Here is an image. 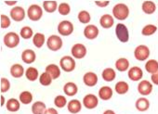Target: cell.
<instances>
[{
    "instance_id": "obj_41",
    "label": "cell",
    "mask_w": 158,
    "mask_h": 114,
    "mask_svg": "<svg viewBox=\"0 0 158 114\" xmlns=\"http://www.w3.org/2000/svg\"><path fill=\"white\" fill-rule=\"evenodd\" d=\"M0 84H1V92L2 93L8 92L10 88V83L7 78L2 77L1 80H0Z\"/></svg>"
},
{
    "instance_id": "obj_7",
    "label": "cell",
    "mask_w": 158,
    "mask_h": 114,
    "mask_svg": "<svg viewBox=\"0 0 158 114\" xmlns=\"http://www.w3.org/2000/svg\"><path fill=\"white\" fill-rule=\"evenodd\" d=\"M47 46L51 51H58L62 47V40L58 35H50L47 41Z\"/></svg>"
},
{
    "instance_id": "obj_24",
    "label": "cell",
    "mask_w": 158,
    "mask_h": 114,
    "mask_svg": "<svg viewBox=\"0 0 158 114\" xmlns=\"http://www.w3.org/2000/svg\"><path fill=\"white\" fill-rule=\"evenodd\" d=\"M142 11L146 14H152L156 10V5L152 1H144L141 6Z\"/></svg>"
},
{
    "instance_id": "obj_8",
    "label": "cell",
    "mask_w": 158,
    "mask_h": 114,
    "mask_svg": "<svg viewBox=\"0 0 158 114\" xmlns=\"http://www.w3.org/2000/svg\"><path fill=\"white\" fill-rule=\"evenodd\" d=\"M58 32L63 36H68L73 32V25L69 21H62L58 25Z\"/></svg>"
},
{
    "instance_id": "obj_33",
    "label": "cell",
    "mask_w": 158,
    "mask_h": 114,
    "mask_svg": "<svg viewBox=\"0 0 158 114\" xmlns=\"http://www.w3.org/2000/svg\"><path fill=\"white\" fill-rule=\"evenodd\" d=\"M33 43H34V45H35L37 48L42 47V46H43L44 43H45V35H44L43 34H41V33H36V34L34 35Z\"/></svg>"
},
{
    "instance_id": "obj_35",
    "label": "cell",
    "mask_w": 158,
    "mask_h": 114,
    "mask_svg": "<svg viewBox=\"0 0 158 114\" xmlns=\"http://www.w3.org/2000/svg\"><path fill=\"white\" fill-rule=\"evenodd\" d=\"M156 31H157V28H156L155 25H153V24H148V25H146V26H144L142 28L141 34H142V35L150 36V35H152Z\"/></svg>"
},
{
    "instance_id": "obj_13",
    "label": "cell",
    "mask_w": 158,
    "mask_h": 114,
    "mask_svg": "<svg viewBox=\"0 0 158 114\" xmlns=\"http://www.w3.org/2000/svg\"><path fill=\"white\" fill-rule=\"evenodd\" d=\"M98 35H99V29L93 24H89L84 29V35L88 39L90 40L95 39L98 36Z\"/></svg>"
},
{
    "instance_id": "obj_18",
    "label": "cell",
    "mask_w": 158,
    "mask_h": 114,
    "mask_svg": "<svg viewBox=\"0 0 158 114\" xmlns=\"http://www.w3.org/2000/svg\"><path fill=\"white\" fill-rule=\"evenodd\" d=\"M67 108H68V110H69L71 113H73V114L78 113L79 111L81 110V108H82L81 102L79 101V100H77V99H72V100L68 103Z\"/></svg>"
},
{
    "instance_id": "obj_16",
    "label": "cell",
    "mask_w": 158,
    "mask_h": 114,
    "mask_svg": "<svg viewBox=\"0 0 158 114\" xmlns=\"http://www.w3.org/2000/svg\"><path fill=\"white\" fill-rule=\"evenodd\" d=\"M83 81H84V83H85L86 85L91 87V86H94V85L97 84V83H98V76H97L96 73L89 71V72H87L84 75Z\"/></svg>"
},
{
    "instance_id": "obj_1",
    "label": "cell",
    "mask_w": 158,
    "mask_h": 114,
    "mask_svg": "<svg viewBox=\"0 0 158 114\" xmlns=\"http://www.w3.org/2000/svg\"><path fill=\"white\" fill-rule=\"evenodd\" d=\"M113 15L114 18H116L119 21L126 20L129 15V9L128 7L124 3H118L116 4L113 9Z\"/></svg>"
},
{
    "instance_id": "obj_47",
    "label": "cell",
    "mask_w": 158,
    "mask_h": 114,
    "mask_svg": "<svg viewBox=\"0 0 158 114\" xmlns=\"http://www.w3.org/2000/svg\"><path fill=\"white\" fill-rule=\"evenodd\" d=\"M103 114H115V112L113 111V110H111V109H107V110H105L103 112Z\"/></svg>"
},
{
    "instance_id": "obj_25",
    "label": "cell",
    "mask_w": 158,
    "mask_h": 114,
    "mask_svg": "<svg viewBox=\"0 0 158 114\" xmlns=\"http://www.w3.org/2000/svg\"><path fill=\"white\" fill-rule=\"evenodd\" d=\"M7 109L10 112H16L20 109V101L16 98H10L7 101Z\"/></svg>"
},
{
    "instance_id": "obj_42",
    "label": "cell",
    "mask_w": 158,
    "mask_h": 114,
    "mask_svg": "<svg viewBox=\"0 0 158 114\" xmlns=\"http://www.w3.org/2000/svg\"><path fill=\"white\" fill-rule=\"evenodd\" d=\"M0 22H1V28L3 29H6V28H9L10 25V20L8 16L2 14L0 16Z\"/></svg>"
},
{
    "instance_id": "obj_29",
    "label": "cell",
    "mask_w": 158,
    "mask_h": 114,
    "mask_svg": "<svg viewBox=\"0 0 158 114\" xmlns=\"http://www.w3.org/2000/svg\"><path fill=\"white\" fill-rule=\"evenodd\" d=\"M115 68L119 71H126L129 68V61L125 58L118 59L115 62Z\"/></svg>"
},
{
    "instance_id": "obj_26",
    "label": "cell",
    "mask_w": 158,
    "mask_h": 114,
    "mask_svg": "<svg viewBox=\"0 0 158 114\" xmlns=\"http://www.w3.org/2000/svg\"><path fill=\"white\" fill-rule=\"evenodd\" d=\"M145 70L147 72L153 74L158 71V61L155 59H150L145 63Z\"/></svg>"
},
{
    "instance_id": "obj_31",
    "label": "cell",
    "mask_w": 158,
    "mask_h": 114,
    "mask_svg": "<svg viewBox=\"0 0 158 114\" xmlns=\"http://www.w3.org/2000/svg\"><path fill=\"white\" fill-rule=\"evenodd\" d=\"M114 89H115V91H116L117 94H119V95H124V94H126V93L128 91L129 85H128L127 83H126V82H124V81H121V82H118V83L115 84Z\"/></svg>"
},
{
    "instance_id": "obj_45",
    "label": "cell",
    "mask_w": 158,
    "mask_h": 114,
    "mask_svg": "<svg viewBox=\"0 0 158 114\" xmlns=\"http://www.w3.org/2000/svg\"><path fill=\"white\" fill-rule=\"evenodd\" d=\"M45 114H59V113H58V111H57L55 108H48V109L46 110Z\"/></svg>"
},
{
    "instance_id": "obj_34",
    "label": "cell",
    "mask_w": 158,
    "mask_h": 114,
    "mask_svg": "<svg viewBox=\"0 0 158 114\" xmlns=\"http://www.w3.org/2000/svg\"><path fill=\"white\" fill-rule=\"evenodd\" d=\"M20 101L23 103V104H30L33 100V95L31 92L29 91H23L20 94Z\"/></svg>"
},
{
    "instance_id": "obj_22",
    "label": "cell",
    "mask_w": 158,
    "mask_h": 114,
    "mask_svg": "<svg viewBox=\"0 0 158 114\" xmlns=\"http://www.w3.org/2000/svg\"><path fill=\"white\" fill-rule=\"evenodd\" d=\"M135 106H136V108H137L139 111L143 112V111H146V110L149 108V107H150V102H149V100H148L147 98H145V97H140V98H139V99L136 101Z\"/></svg>"
},
{
    "instance_id": "obj_20",
    "label": "cell",
    "mask_w": 158,
    "mask_h": 114,
    "mask_svg": "<svg viewBox=\"0 0 158 114\" xmlns=\"http://www.w3.org/2000/svg\"><path fill=\"white\" fill-rule=\"evenodd\" d=\"M77 91H78V88L74 83L69 82V83H66L63 86V92L65 93L66 96H73L76 95Z\"/></svg>"
},
{
    "instance_id": "obj_27",
    "label": "cell",
    "mask_w": 158,
    "mask_h": 114,
    "mask_svg": "<svg viewBox=\"0 0 158 114\" xmlns=\"http://www.w3.org/2000/svg\"><path fill=\"white\" fill-rule=\"evenodd\" d=\"M24 73V69L21 64H14L10 68V74L14 78H20L23 75Z\"/></svg>"
},
{
    "instance_id": "obj_39",
    "label": "cell",
    "mask_w": 158,
    "mask_h": 114,
    "mask_svg": "<svg viewBox=\"0 0 158 114\" xmlns=\"http://www.w3.org/2000/svg\"><path fill=\"white\" fill-rule=\"evenodd\" d=\"M20 35L23 39H29L33 36V30L29 26H24L21 29Z\"/></svg>"
},
{
    "instance_id": "obj_15",
    "label": "cell",
    "mask_w": 158,
    "mask_h": 114,
    "mask_svg": "<svg viewBox=\"0 0 158 114\" xmlns=\"http://www.w3.org/2000/svg\"><path fill=\"white\" fill-rule=\"evenodd\" d=\"M35 59H36V55H35V51L32 49H25L22 53V59L26 64L33 63L35 60Z\"/></svg>"
},
{
    "instance_id": "obj_14",
    "label": "cell",
    "mask_w": 158,
    "mask_h": 114,
    "mask_svg": "<svg viewBox=\"0 0 158 114\" xmlns=\"http://www.w3.org/2000/svg\"><path fill=\"white\" fill-rule=\"evenodd\" d=\"M142 76H143V71L138 66L132 67L128 71V77L131 81H134V82L139 81L142 78Z\"/></svg>"
},
{
    "instance_id": "obj_11",
    "label": "cell",
    "mask_w": 158,
    "mask_h": 114,
    "mask_svg": "<svg viewBox=\"0 0 158 114\" xmlns=\"http://www.w3.org/2000/svg\"><path fill=\"white\" fill-rule=\"evenodd\" d=\"M138 91L142 96H148L152 91V84L149 81L143 80L140 83H139V84H138Z\"/></svg>"
},
{
    "instance_id": "obj_46",
    "label": "cell",
    "mask_w": 158,
    "mask_h": 114,
    "mask_svg": "<svg viewBox=\"0 0 158 114\" xmlns=\"http://www.w3.org/2000/svg\"><path fill=\"white\" fill-rule=\"evenodd\" d=\"M5 3L7 5H9V6H14L17 3V1H15V0H14V1H13V0H6Z\"/></svg>"
},
{
    "instance_id": "obj_4",
    "label": "cell",
    "mask_w": 158,
    "mask_h": 114,
    "mask_svg": "<svg viewBox=\"0 0 158 114\" xmlns=\"http://www.w3.org/2000/svg\"><path fill=\"white\" fill-rule=\"evenodd\" d=\"M27 15L31 21H34V22L39 21L43 16V10L38 5H35V4L31 5L27 10Z\"/></svg>"
},
{
    "instance_id": "obj_5",
    "label": "cell",
    "mask_w": 158,
    "mask_h": 114,
    "mask_svg": "<svg viewBox=\"0 0 158 114\" xmlns=\"http://www.w3.org/2000/svg\"><path fill=\"white\" fill-rule=\"evenodd\" d=\"M149 56H150V49L147 46L140 45L135 48L134 57L137 60H139V61L146 60V59H148Z\"/></svg>"
},
{
    "instance_id": "obj_37",
    "label": "cell",
    "mask_w": 158,
    "mask_h": 114,
    "mask_svg": "<svg viewBox=\"0 0 158 114\" xmlns=\"http://www.w3.org/2000/svg\"><path fill=\"white\" fill-rule=\"evenodd\" d=\"M90 14L87 10H82L78 13V20L81 23L87 24L90 22Z\"/></svg>"
},
{
    "instance_id": "obj_12",
    "label": "cell",
    "mask_w": 158,
    "mask_h": 114,
    "mask_svg": "<svg viewBox=\"0 0 158 114\" xmlns=\"http://www.w3.org/2000/svg\"><path fill=\"white\" fill-rule=\"evenodd\" d=\"M11 19L15 22H22L25 17V10L22 7H14L10 10Z\"/></svg>"
},
{
    "instance_id": "obj_36",
    "label": "cell",
    "mask_w": 158,
    "mask_h": 114,
    "mask_svg": "<svg viewBox=\"0 0 158 114\" xmlns=\"http://www.w3.org/2000/svg\"><path fill=\"white\" fill-rule=\"evenodd\" d=\"M52 80H53L52 77H51L48 73H47L46 71L43 72V73L40 75V77H39V82H40V83H41L42 85H44V86H48V85L51 84Z\"/></svg>"
},
{
    "instance_id": "obj_40",
    "label": "cell",
    "mask_w": 158,
    "mask_h": 114,
    "mask_svg": "<svg viewBox=\"0 0 158 114\" xmlns=\"http://www.w3.org/2000/svg\"><path fill=\"white\" fill-rule=\"evenodd\" d=\"M67 103L66 97H64L63 96H57L54 99V104L56 107L58 108H63Z\"/></svg>"
},
{
    "instance_id": "obj_44",
    "label": "cell",
    "mask_w": 158,
    "mask_h": 114,
    "mask_svg": "<svg viewBox=\"0 0 158 114\" xmlns=\"http://www.w3.org/2000/svg\"><path fill=\"white\" fill-rule=\"evenodd\" d=\"M151 79H152V82L154 84L158 85V71H157L156 73H153V74H152V76H151Z\"/></svg>"
},
{
    "instance_id": "obj_10",
    "label": "cell",
    "mask_w": 158,
    "mask_h": 114,
    "mask_svg": "<svg viewBox=\"0 0 158 114\" xmlns=\"http://www.w3.org/2000/svg\"><path fill=\"white\" fill-rule=\"evenodd\" d=\"M98 103H99L98 97L93 94L86 95L85 97L83 98V105L89 109L95 108L98 106Z\"/></svg>"
},
{
    "instance_id": "obj_30",
    "label": "cell",
    "mask_w": 158,
    "mask_h": 114,
    "mask_svg": "<svg viewBox=\"0 0 158 114\" xmlns=\"http://www.w3.org/2000/svg\"><path fill=\"white\" fill-rule=\"evenodd\" d=\"M43 7H44V10L47 12L52 13L58 9V4H57L56 1H53V0H47V1H44Z\"/></svg>"
},
{
    "instance_id": "obj_23",
    "label": "cell",
    "mask_w": 158,
    "mask_h": 114,
    "mask_svg": "<svg viewBox=\"0 0 158 114\" xmlns=\"http://www.w3.org/2000/svg\"><path fill=\"white\" fill-rule=\"evenodd\" d=\"M99 96L102 100H109L113 96V89L110 86H102L99 90Z\"/></svg>"
},
{
    "instance_id": "obj_48",
    "label": "cell",
    "mask_w": 158,
    "mask_h": 114,
    "mask_svg": "<svg viewBox=\"0 0 158 114\" xmlns=\"http://www.w3.org/2000/svg\"><path fill=\"white\" fill-rule=\"evenodd\" d=\"M0 97H1V107H2V106H4V103H5V97L3 96H1Z\"/></svg>"
},
{
    "instance_id": "obj_6",
    "label": "cell",
    "mask_w": 158,
    "mask_h": 114,
    "mask_svg": "<svg viewBox=\"0 0 158 114\" xmlns=\"http://www.w3.org/2000/svg\"><path fill=\"white\" fill-rule=\"evenodd\" d=\"M19 43H20V36L16 33L10 32L4 36V44L6 47L10 48L16 47L19 45Z\"/></svg>"
},
{
    "instance_id": "obj_43",
    "label": "cell",
    "mask_w": 158,
    "mask_h": 114,
    "mask_svg": "<svg viewBox=\"0 0 158 114\" xmlns=\"http://www.w3.org/2000/svg\"><path fill=\"white\" fill-rule=\"evenodd\" d=\"M109 1L108 0H105V1H101V0H99V1H95V4L98 6V7H101V8H104V7H107L109 5Z\"/></svg>"
},
{
    "instance_id": "obj_9",
    "label": "cell",
    "mask_w": 158,
    "mask_h": 114,
    "mask_svg": "<svg viewBox=\"0 0 158 114\" xmlns=\"http://www.w3.org/2000/svg\"><path fill=\"white\" fill-rule=\"evenodd\" d=\"M71 53L75 59H83L87 55V47L83 44H75L72 47Z\"/></svg>"
},
{
    "instance_id": "obj_32",
    "label": "cell",
    "mask_w": 158,
    "mask_h": 114,
    "mask_svg": "<svg viewBox=\"0 0 158 114\" xmlns=\"http://www.w3.org/2000/svg\"><path fill=\"white\" fill-rule=\"evenodd\" d=\"M25 76L29 81H35L38 78V71L35 67H30L25 71Z\"/></svg>"
},
{
    "instance_id": "obj_21",
    "label": "cell",
    "mask_w": 158,
    "mask_h": 114,
    "mask_svg": "<svg viewBox=\"0 0 158 114\" xmlns=\"http://www.w3.org/2000/svg\"><path fill=\"white\" fill-rule=\"evenodd\" d=\"M46 104L42 101H36L32 106V112L33 114H45L47 110Z\"/></svg>"
},
{
    "instance_id": "obj_17",
    "label": "cell",
    "mask_w": 158,
    "mask_h": 114,
    "mask_svg": "<svg viewBox=\"0 0 158 114\" xmlns=\"http://www.w3.org/2000/svg\"><path fill=\"white\" fill-rule=\"evenodd\" d=\"M114 18L113 16H111L110 14H104L101 17L100 20V24L102 25V28L105 29H109L114 25Z\"/></svg>"
},
{
    "instance_id": "obj_28",
    "label": "cell",
    "mask_w": 158,
    "mask_h": 114,
    "mask_svg": "<svg viewBox=\"0 0 158 114\" xmlns=\"http://www.w3.org/2000/svg\"><path fill=\"white\" fill-rule=\"evenodd\" d=\"M102 76V79L104 81H106V82H112V81H114L115 79L116 74H115V71H114V69H112V68H106L105 70H103Z\"/></svg>"
},
{
    "instance_id": "obj_19",
    "label": "cell",
    "mask_w": 158,
    "mask_h": 114,
    "mask_svg": "<svg viewBox=\"0 0 158 114\" xmlns=\"http://www.w3.org/2000/svg\"><path fill=\"white\" fill-rule=\"evenodd\" d=\"M46 72L48 73L52 79H58L60 75V70L56 64H49L46 67Z\"/></svg>"
},
{
    "instance_id": "obj_2",
    "label": "cell",
    "mask_w": 158,
    "mask_h": 114,
    "mask_svg": "<svg viewBox=\"0 0 158 114\" xmlns=\"http://www.w3.org/2000/svg\"><path fill=\"white\" fill-rule=\"evenodd\" d=\"M60 66L64 71L71 72L75 68V60L71 56H64L60 60Z\"/></svg>"
},
{
    "instance_id": "obj_38",
    "label": "cell",
    "mask_w": 158,
    "mask_h": 114,
    "mask_svg": "<svg viewBox=\"0 0 158 114\" xmlns=\"http://www.w3.org/2000/svg\"><path fill=\"white\" fill-rule=\"evenodd\" d=\"M58 10H59V13L60 15H63V16H66L70 13L71 11V8H70V5L68 3H65V2H62L59 5V8H58Z\"/></svg>"
},
{
    "instance_id": "obj_3",
    "label": "cell",
    "mask_w": 158,
    "mask_h": 114,
    "mask_svg": "<svg viewBox=\"0 0 158 114\" xmlns=\"http://www.w3.org/2000/svg\"><path fill=\"white\" fill-rule=\"evenodd\" d=\"M115 35L118 40L122 43H127L129 39V34L127 27L123 23H118L115 26Z\"/></svg>"
}]
</instances>
